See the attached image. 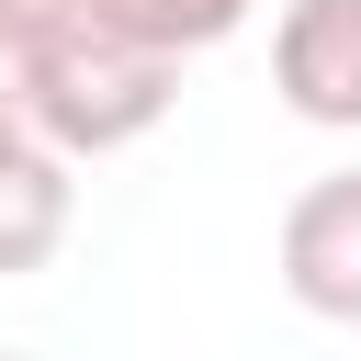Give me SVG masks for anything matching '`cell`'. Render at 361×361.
<instances>
[{"label": "cell", "mask_w": 361, "mask_h": 361, "mask_svg": "<svg viewBox=\"0 0 361 361\" xmlns=\"http://www.w3.org/2000/svg\"><path fill=\"white\" fill-rule=\"evenodd\" d=\"M79 158L56 147V135H0V282H34L56 248H68V226H79V180H68Z\"/></svg>", "instance_id": "277c9868"}, {"label": "cell", "mask_w": 361, "mask_h": 361, "mask_svg": "<svg viewBox=\"0 0 361 361\" xmlns=\"http://www.w3.org/2000/svg\"><path fill=\"white\" fill-rule=\"evenodd\" d=\"M11 79H23L34 135H56L68 158H113V147L158 135L180 102V56L102 0H56V23L11 56Z\"/></svg>", "instance_id": "6da1fadb"}, {"label": "cell", "mask_w": 361, "mask_h": 361, "mask_svg": "<svg viewBox=\"0 0 361 361\" xmlns=\"http://www.w3.org/2000/svg\"><path fill=\"white\" fill-rule=\"evenodd\" d=\"M271 90L293 124L361 135V0H282L271 23Z\"/></svg>", "instance_id": "3957f363"}, {"label": "cell", "mask_w": 361, "mask_h": 361, "mask_svg": "<svg viewBox=\"0 0 361 361\" xmlns=\"http://www.w3.org/2000/svg\"><path fill=\"white\" fill-rule=\"evenodd\" d=\"M248 11H259V0H124V23H147L169 56H203V45H226Z\"/></svg>", "instance_id": "5b68a950"}, {"label": "cell", "mask_w": 361, "mask_h": 361, "mask_svg": "<svg viewBox=\"0 0 361 361\" xmlns=\"http://www.w3.org/2000/svg\"><path fill=\"white\" fill-rule=\"evenodd\" d=\"M271 259H282V293H293L305 316H327V327H361V169H327V180H305V192L282 203V237H271Z\"/></svg>", "instance_id": "7a4b0ae2"}, {"label": "cell", "mask_w": 361, "mask_h": 361, "mask_svg": "<svg viewBox=\"0 0 361 361\" xmlns=\"http://www.w3.org/2000/svg\"><path fill=\"white\" fill-rule=\"evenodd\" d=\"M34 113H23V79H11V56H0V135H23Z\"/></svg>", "instance_id": "52a82bcc"}, {"label": "cell", "mask_w": 361, "mask_h": 361, "mask_svg": "<svg viewBox=\"0 0 361 361\" xmlns=\"http://www.w3.org/2000/svg\"><path fill=\"white\" fill-rule=\"evenodd\" d=\"M45 23H56V0H0V56H23Z\"/></svg>", "instance_id": "8992f818"}, {"label": "cell", "mask_w": 361, "mask_h": 361, "mask_svg": "<svg viewBox=\"0 0 361 361\" xmlns=\"http://www.w3.org/2000/svg\"><path fill=\"white\" fill-rule=\"evenodd\" d=\"M102 11H124V0H102Z\"/></svg>", "instance_id": "ba28073f"}]
</instances>
